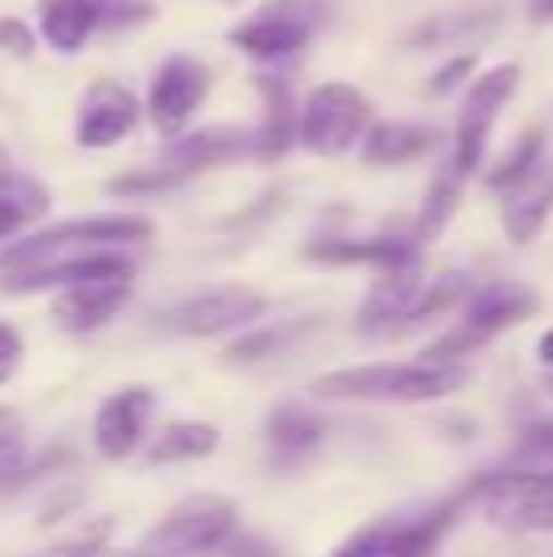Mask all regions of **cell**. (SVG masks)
Here are the masks:
<instances>
[{
  "instance_id": "1",
  "label": "cell",
  "mask_w": 553,
  "mask_h": 557,
  "mask_svg": "<svg viewBox=\"0 0 553 557\" xmlns=\"http://www.w3.org/2000/svg\"><path fill=\"white\" fill-rule=\"evenodd\" d=\"M470 382L466 362H368L339 367L314 382L319 401H368V406H431L456 396Z\"/></svg>"
},
{
  "instance_id": "2",
  "label": "cell",
  "mask_w": 553,
  "mask_h": 557,
  "mask_svg": "<svg viewBox=\"0 0 553 557\" xmlns=\"http://www.w3.org/2000/svg\"><path fill=\"white\" fill-rule=\"evenodd\" d=\"M157 235L152 215L137 211H113V215H84V221H54L35 225L29 235L0 245V274L39 270V264H59L74 255H98V250H137Z\"/></svg>"
},
{
  "instance_id": "3",
  "label": "cell",
  "mask_w": 553,
  "mask_h": 557,
  "mask_svg": "<svg viewBox=\"0 0 553 557\" xmlns=\"http://www.w3.org/2000/svg\"><path fill=\"white\" fill-rule=\"evenodd\" d=\"M250 152H255L250 127H201V133L172 137V147H167L157 162L137 166V172H127V176H113L108 191L113 196H162V191L186 186L192 176L216 172V166L250 162Z\"/></svg>"
},
{
  "instance_id": "4",
  "label": "cell",
  "mask_w": 553,
  "mask_h": 557,
  "mask_svg": "<svg viewBox=\"0 0 553 557\" xmlns=\"http://www.w3.org/2000/svg\"><path fill=\"white\" fill-rule=\"evenodd\" d=\"M534 308H539L534 288L505 284V278L476 284L466 304L451 313L446 333H437L427 347H421V362H466V357H476L480 347L495 343L500 333H509V327H519L525 318H534Z\"/></svg>"
},
{
  "instance_id": "5",
  "label": "cell",
  "mask_w": 553,
  "mask_h": 557,
  "mask_svg": "<svg viewBox=\"0 0 553 557\" xmlns=\"http://www.w3.org/2000/svg\"><path fill=\"white\" fill-rule=\"evenodd\" d=\"M241 533V504L231 494H186L137 539L143 557H216Z\"/></svg>"
},
{
  "instance_id": "6",
  "label": "cell",
  "mask_w": 553,
  "mask_h": 557,
  "mask_svg": "<svg viewBox=\"0 0 553 557\" xmlns=\"http://www.w3.org/2000/svg\"><path fill=\"white\" fill-rule=\"evenodd\" d=\"M519 78H525L519 74V64H490L466 84L460 108H456V127H451L446 162H441L446 172H456L460 182L480 176L486 152H490V137H495V123H500V113L509 108V98L519 94Z\"/></svg>"
},
{
  "instance_id": "7",
  "label": "cell",
  "mask_w": 553,
  "mask_h": 557,
  "mask_svg": "<svg viewBox=\"0 0 553 557\" xmlns=\"http://www.w3.org/2000/svg\"><path fill=\"white\" fill-rule=\"evenodd\" d=\"M329 20H333V0H265L225 39L255 64H290L314 45V35Z\"/></svg>"
},
{
  "instance_id": "8",
  "label": "cell",
  "mask_w": 553,
  "mask_h": 557,
  "mask_svg": "<svg viewBox=\"0 0 553 557\" xmlns=\"http://www.w3.org/2000/svg\"><path fill=\"white\" fill-rule=\"evenodd\" d=\"M372 103L358 84L348 78H323L309 98L299 103V117H294V143L314 157H348L358 152L362 133L372 127Z\"/></svg>"
},
{
  "instance_id": "9",
  "label": "cell",
  "mask_w": 553,
  "mask_h": 557,
  "mask_svg": "<svg viewBox=\"0 0 553 557\" xmlns=\"http://www.w3.org/2000/svg\"><path fill=\"white\" fill-rule=\"evenodd\" d=\"M466 504L500 529L553 533V470H525V465L486 470L466 484Z\"/></svg>"
},
{
  "instance_id": "10",
  "label": "cell",
  "mask_w": 553,
  "mask_h": 557,
  "mask_svg": "<svg viewBox=\"0 0 553 557\" xmlns=\"http://www.w3.org/2000/svg\"><path fill=\"white\" fill-rule=\"evenodd\" d=\"M466 509H470L466 490H456L451 499L431 504V509H421V513H402V519L388 513V519L362 523L358 533H348L339 548L323 557H431L446 543V533L456 529V519Z\"/></svg>"
},
{
  "instance_id": "11",
  "label": "cell",
  "mask_w": 553,
  "mask_h": 557,
  "mask_svg": "<svg viewBox=\"0 0 553 557\" xmlns=\"http://www.w3.org/2000/svg\"><path fill=\"white\" fill-rule=\"evenodd\" d=\"M270 313V298L250 284H216V288H201V294L182 298L162 313V333L172 337H231V333H245V327L265 323Z\"/></svg>"
},
{
  "instance_id": "12",
  "label": "cell",
  "mask_w": 553,
  "mask_h": 557,
  "mask_svg": "<svg viewBox=\"0 0 553 557\" xmlns=\"http://www.w3.org/2000/svg\"><path fill=\"white\" fill-rule=\"evenodd\" d=\"M211 98V69L192 54H172L157 64L152 84L143 98V117L157 127L162 137H182L186 123L201 113V103Z\"/></svg>"
},
{
  "instance_id": "13",
  "label": "cell",
  "mask_w": 553,
  "mask_h": 557,
  "mask_svg": "<svg viewBox=\"0 0 553 557\" xmlns=\"http://www.w3.org/2000/svg\"><path fill=\"white\" fill-rule=\"evenodd\" d=\"M137 123H143V98L118 78H94L74 108V143L88 152H103V147L127 143Z\"/></svg>"
},
{
  "instance_id": "14",
  "label": "cell",
  "mask_w": 553,
  "mask_h": 557,
  "mask_svg": "<svg viewBox=\"0 0 553 557\" xmlns=\"http://www.w3.org/2000/svg\"><path fill=\"white\" fill-rule=\"evenodd\" d=\"M427 260H407L397 270H382L372 278L368 298L358 308V333L362 337H402L411 333V313H417V298L427 288Z\"/></svg>"
},
{
  "instance_id": "15",
  "label": "cell",
  "mask_w": 553,
  "mask_h": 557,
  "mask_svg": "<svg viewBox=\"0 0 553 557\" xmlns=\"http://www.w3.org/2000/svg\"><path fill=\"white\" fill-rule=\"evenodd\" d=\"M152 416H157V392L152 386H118L94 416V450L103 460L123 465L152 435Z\"/></svg>"
},
{
  "instance_id": "16",
  "label": "cell",
  "mask_w": 553,
  "mask_h": 557,
  "mask_svg": "<svg viewBox=\"0 0 553 557\" xmlns=\"http://www.w3.org/2000/svg\"><path fill=\"white\" fill-rule=\"evenodd\" d=\"M304 260L329 264V270H397L407 260H421V245L411 235H323L304 245Z\"/></svg>"
},
{
  "instance_id": "17",
  "label": "cell",
  "mask_w": 553,
  "mask_h": 557,
  "mask_svg": "<svg viewBox=\"0 0 553 557\" xmlns=\"http://www.w3.org/2000/svg\"><path fill=\"white\" fill-rule=\"evenodd\" d=\"M137 264L127 260V250H98V255H74L59 264H39V270L0 274L5 294H59L74 284H94V278H133Z\"/></svg>"
},
{
  "instance_id": "18",
  "label": "cell",
  "mask_w": 553,
  "mask_h": 557,
  "mask_svg": "<svg viewBox=\"0 0 553 557\" xmlns=\"http://www.w3.org/2000/svg\"><path fill=\"white\" fill-rule=\"evenodd\" d=\"M127 304H133V278H94V284L59 288L54 304H49V318H54L59 333H98Z\"/></svg>"
},
{
  "instance_id": "19",
  "label": "cell",
  "mask_w": 553,
  "mask_h": 557,
  "mask_svg": "<svg viewBox=\"0 0 553 557\" xmlns=\"http://www.w3.org/2000/svg\"><path fill=\"white\" fill-rule=\"evenodd\" d=\"M319 445H323V416L314 411V406L280 401L265 416V455H270V465H280V470L304 465Z\"/></svg>"
},
{
  "instance_id": "20",
  "label": "cell",
  "mask_w": 553,
  "mask_h": 557,
  "mask_svg": "<svg viewBox=\"0 0 553 557\" xmlns=\"http://www.w3.org/2000/svg\"><path fill=\"white\" fill-rule=\"evenodd\" d=\"M427 152H437V127L411 123V117H372V127L362 133L358 157L368 166H411Z\"/></svg>"
},
{
  "instance_id": "21",
  "label": "cell",
  "mask_w": 553,
  "mask_h": 557,
  "mask_svg": "<svg viewBox=\"0 0 553 557\" xmlns=\"http://www.w3.org/2000/svg\"><path fill=\"white\" fill-rule=\"evenodd\" d=\"M35 35L54 54H78L94 35H103V0H39Z\"/></svg>"
},
{
  "instance_id": "22",
  "label": "cell",
  "mask_w": 553,
  "mask_h": 557,
  "mask_svg": "<svg viewBox=\"0 0 553 557\" xmlns=\"http://www.w3.org/2000/svg\"><path fill=\"white\" fill-rule=\"evenodd\" d=\"M255 84H260L265 113H260V123H250V133H255L250 162L274 166V162H284V152L294 147V117H299V108H294L290 84H284V78H255Z\"/></svg>"
},
{
  "instance_id": "23",
  "label": "cell",
  "mask_w": 553,
  "mask_h": 557,
  "mask_svg": "<svg viewBox=\"0 0 553 557\" xmlns=\"http://www.w3.org/2000/svg\"><path fill=\"white\" fill-rule=\"evenodd\" d=\"M553 215V162H544L525 186H515L509 196H500V225L515 245L539 240V231Z\"/></svg>"
},
{
  "instance_id": "24",
  "label": "cell",
  "mask_w": 553,
  "mask_h": 557,
  "mask_svg": "<svg viewBox=\"0 0 553 557\" xmlns=\"http://www.w3.org/2000/svg\"><path fill=\"white\" fill-rule=\"evenodd\" d=\"M45 215H49V186L39 176L20 172V166H10L0 176V245L29 235Z\"/></svg>"
},
{
  "instance_id": "25",
  "label": "cell",
  "mask_w": 553,
  "mask_h": 557,
  "mask_svg": "<svg viewBox=\"0 0 553 557\" xmlns=\"http://www.w3.org/2000/svg\"><path fill=\"white\" fill-rule=\"evenodd\" d=\"M221 450V425L211 421H162V431L147 435V465H186V460H206Z\"/></svg>"
},
{
  "instance_id": "26",
  "label": "cell",
  "mask_w": 553,
  "mask_h": 557,
  "mask_svg": "<svg viewBox=\"0 0 553 557\" xmlns=\"http://www.w3.org/2000/svg\"><path fill=\"white\" fill-rule=\"evenodd\" d=\"M314 318H284V323H255L245 333H235V343L225 347V367H255L270 362V357H284L299 337L314 333Z\"/></svg>"
},
{
  "instance_id": "27",
  "label": "cell",
  "mask_w": 553,
  "mask_h": 557,
  "mask_svg": "<svg viewBox=\"0 0 553 557\" xmlns=\"http://www.w3.org/2000/svg\"><path fill=\"white\" fill-rule=\"evenodd\" d=\"M544 162H549V133L544 127H529V133H519L515 143L500 152V162L480 166V182H486V191L509 196L515 186H525Z\"/></svg>"
},
{
  "instance_id": "28",
  "label": "cell",
  "mask_w": 553,
  "mask_h": 557,
  "mask_svg": "<svg viewBox=\"0 0 553 557\" xmlns=\"http://www.w3.org/2000/svg\"><path fill=\"white\" fill-rule=\"evenodd\" d=\"M460 191H466V182H460L456 172H446V166H441L437 182L427 186V206H421V215H417V231H411V240H417V245L437 240V235L446 231V221L456 215Z\"/></svg>"
},
{
  "instance_id": "29",
  "label": "cell",
  "mask_w": 553,
  "mask_h": 557,
  "mask_svg": "<svg viewBox=\"0 0 553 557\" xmlns=\"http://www.w3.org/2000/svg\"><path fill=\"white\" fill-rule=\"evenodd\" d=\"M495 25V15H480L476 10H460V15H441V20H427L421 29H411V49H431V45H470L480 29Z\"/></svg>"
},
{
  "instance_id": "30",
  "label": "cell",
  "mask_w": 553,
  "mask_h": 557,
  "mask_svg": "<svg viewBox=\"0 0 553 557\" xmlns=\"http://www.w3.org/2000/svg\"><path fill=\"white\" fill-rule=\"evenodd\" d=\"M108 539H113V523L94 519V523H84V529H74L69 539H59L54 548L25 553V557H143V553H113L108 548Z\"/></svg>"
},
{
  "instance_id": "31",
  "label": "cell",
  "mask_w": 553,
  "mask_h": 557,
  "mask_svg": "<svg viewBox=\"0 0 553 557\" xmlns=\"http://www.w3.org/2000/svg\"><path fill=\"white\" fill-rule=\"evenodd\" d=\"M39 470H49V460H29V455H25V441H20L15 431L0 435V490L35 480Z\"/></svg>"
},
{
  "instance_id": "32",
  "label": "cell",
  "mask_w": 553,
  "mask_h": 557,
  "mask_svg": "<svg viewBox=\"0 0 553 557\" xmlns=\"http://www.w3.org/2000/svg\"><path fill=\"white\" fill-rule=\"evenodd\" d=\"M509 465H525V470H553V421L529 425L525 435L509 450Z\"/></svg>"
},
{
  "instance_id": "33",
  "label": "cell",
  "mask_w": 553,
  "mask_h": 557,
  "mask_svg": "<svg viewBox=\"0 0 553 557\" xmlns=\"http://www.w3.org/2000/svg\"><path fill=\"white\" fill-rule=\"evenodd\" d=\"M476 74H480V69H476V54H456V59H446V64H441L437 74L427 78V98L466 94V84H470Z\"/></svg>"
},
{
  "instance_id": "34",
  "label": "cell",
  "mask_w": 553,
  "mask_h": 557,
  "mask_svg": "<svg viewBox=\"0 0 553 557\" xmlns=\"http://www.w3.org/2000/svg\"><path fill=\"white\" fill-rule=\"evenodd\" d=\"M152 5L147 0H103V35H127V29L147 25Z\"/></svg>"
},
{
  "instance_id": "35",
  "label": "cell",
  "mask_w": 553,
  "mask_h": 557,
  "mask_svg": "<svg viewBox=\"0 0 553 557\" xmlns=\"http://www.w3.org/2000/svg\"><path fill=\"white\" fill-rule=\"evenodd\" d=\"M20 367H25V333L10 318H0V386L15 382Z\"/></svg>"
},
{
  "instance_id": "36",
  "label": "cell",
  "mask_w": 553,
  "mask_h": 557,
  "mask_svg": "<svg viewBox=\"0 0 553 557\" xmlns=\"http://www.w3.org/2000/svg\"><path fill=\"white\" fill-rule=\"evenodd\" d=\"M0 49H5V54H15V59H35L39 35L25 25V20L5 15V20H0Z\"/></svg>"
},
{
  "instance_id": "37",
  "label": "cell",
  "mask_w": 553,
  "mask_h": 557,
  "mask_svg": "<svg viewBox=\"0 0 553 557\" xmlns=\"http://www.w3.org/2000/svg\"><path fill=\"white\" fill-rule=\"evenodd\" d=\"M216 557H280V553H274L265 539H255V533H235V539L225 543Z\"/></svg>"
},
{
  "instance_id": "38",
  "label": "cell",
  "mask_w": 553,
  "mask_h": 557,
  "mask_svg": "<svg viewBox=\"0 0 553 557\" xmlns=\"http://www.w3.org/2000/svg\"><path fill=\"white\" fill-rule=\"evenodd\" d=\"M529 20L534 25H553V0H529Z\"/></svg>"
},
{
  "instance_id": "39",
  "label": "cell",
  "mask_w": 553,
  "mask_h": 557,
  "mask_svg": "<svg viewBox=\"0 0 553 557\" xmlns=\"http://www.w3.org/2000/svg\"><path fill=\"white\" fill-rule=\"evenodd\" d=\"M539 362H544L549 372H553V327H549L544 337H539Z\"/></svg>"
},
{
  "instance_id": "40",
  "label": "cell",
  "mask_w": 553,
  "mask_h": 557,
  "mask_svg": "<svg viewBox=\"0 0 553 557\" xmlns=\"http://www.w3.org/2000/svg\"><path fill=\"white\" fill-rule=\"evenodd\" d=\"M5 431H15V416H10L5 406H0V435H5Z\"/></svg>"
},
{
  "instance_id": "41",
  "label": "cell",
  "mask_w": 553,
  "mask_h": 557,
  "mask_svg": "<svg viewBox=\"0 0 553 557\" xmlns=\"http://www.w3.org/2000/svg\"><path fill=\"white\" fill-rule=\"evenodd\" d=\"M10 166H15V162H10V147H5V143H0V176H5V172H10Z\"/></svg>"
},
{
  "instance_id": "42",
  "label": "cell",
  "mask_w": 553,
  "mask_h": 557,
  "mask_svg": "<svg viewBox=\"0 0 553 557\" xmlns=\"http://www.w3.org/2000/svg\"><path fill=\"white\" fill-rule=\"evenodd\" d=\"M549 392H553V372H549Z\"/></svg>"
}]
</instances>
